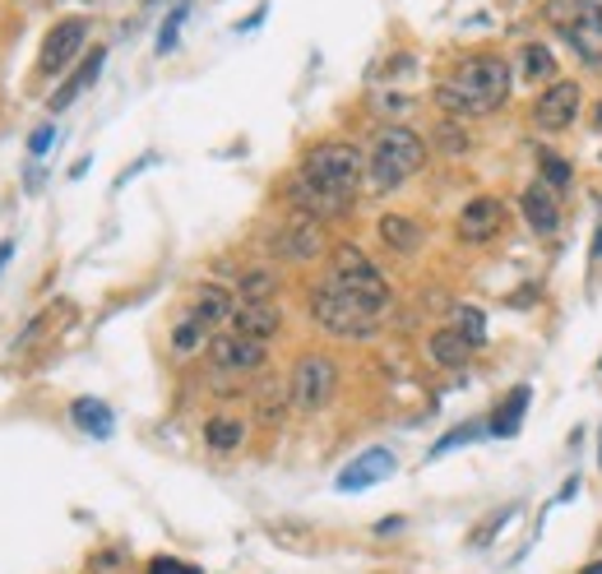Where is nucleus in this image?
I'll return each mask as SVG.
<instances>
[{
  "label": "nucleus",
  "instance_id": "39448f33",
  "mask_svg": "<svg viewBox=\"0 0 602 574\" xmlns=\"http://www.w3.org/2000/svg\"><path fill=\"white\" fill-rule=\"evenodd\" d=\"M302 177L324 186V190H334V195H343V200H353L361 177H367V153H361L357 144H343V139H330V144H316L302 158Z\"/></svg>",
  "mask_w": 602,
  "mask_h": 574
},
{
  "label": "nucleus",
  "instance_id": "a211bd4d",
  "mask_svg": "<svg viewBox=\"0 0 602 574\" xmlns=\"http://www.w3.org/2000/svg\"><path fill=\"white\" fill-rule=\"evenodd\" d=\"M232 310H236V297L228 288H218V283H204L195 288V302H191V316H200L204 324H232Z\"/></svg>",
  "mask_w": 602,
  "mask_h": 574
},
{
  "label": "nucleus",
  "instance_id": "f03ea898",
  "mask_svg": "<svg viewBox=\"0 0 602 574\" xmlns=\"http://www.w3.org/2000/svg\"><path fill=\"white\" fill-rule=\"evenodd\" d=\"M426 163V144L418 130L408 126H385L381 135L371 139V153H367V181L375 195H385V190H399L408 177H418Z\"/></svg>",
  "mask_w": 602,
  "mask_h": 574
},
{
  "label": "nucleus",
  "instance_id": "6e6552de",
  "mask_svg": "<svg viewBox=\"0 0 602 574\" xmlns=\"http://www.w3.org/2000/svg\"><path fill=\"white\" fill-rule=\"evenodd\" d=\"M579 107H584V89L575 79H556L547 84V89L538 93V102H533V126L547 130V135H561L571 130L579 120Z\"/></svg>",
  "mask_w": 602,
  "mask_h": 574
},
{
  "label": "nucleus",
  "instance_id": "4c0bfd02",
  "mask_svg": "<svg viewBox=\"0 0 602 574\" xmlns=\"http://www.w3.org/2000/svg\"><path fill=\"white\" fill-rule=\"evenodd\" d=\"M593 259H602V222H598V232H593V251H589Z\"/></svg>",
  "mask_w": 602,
  "mask_h": 574
},
{
  "label": "nucleus",
  "instance_id": "c85d7f7f",
  "mask_svg": "<svg viewBox=\"0 0 602 574\" xmlns=\"http://www.w3.org/2000/svg\"><path fill=\"white\" fill-rule=\"evenodd\" d=\"M454 316H459V324H454V329H459V334L469 339L473 347H482V343H487V316H482L477 306H459Z\"/></svg>",
  "mask_w": 602,
  "mask_h": 574
},
{
  "label": "nucleus",
  "instance_id": "e433bc0d",
  "mask_svg": "<svg viewBox=\"0 0 602 574\" xmlns=\"http://www.w3.org/2000/svg\"><path fill=\"white\" fill-rule=\"evenodd\" d=\"M514 306H533V288H520V292H514Z\"/></svg>",
  "mask_w": 602,
  "mask_h": 574
},
{
  "label": "nucleus",
  "instance_id": "f3484780",
  "mask_svg": "<svg viewBox=\"0 0 602 574\" xmlns=\"http://www.w3.org/2000/svg\"><path fill=\"white\" fill-rule=\"evenodd\" d=\"M102 65H107V51H102V47H93V51H89V61H84V65L75 69V75L65 79L56 93H51V112H65V107H71V102H75L84 89H93V84H98V75H102Z\"/></svg>",
  "mask_w": 602,
  "mask_h": 574
},
{
  "label": "nucleus",
  "instance_id": "cd10ccee",
  "mask_svg": "<svg viewBox=\"0 0 602 574\" xmlns=\"http://www.w3.org/2000/svg\"><path fill=\"white\" fill-rule=\"evenodd\" d=\"M204 334H209V324H204L200 316H185L177 329H171V347H177V353H195V347L204 343Z\"/></svg>",
  "mask_w": 602,
  "mask_h": 574
},
{
  "label": "nucleus",
  "instance_id": "6ab92c4d",
  "mask_svg": "<svg viewBox=\"0 0 602 574\" xmlns=\"http://www.w3.org/2000/svg\"><path fill=\"white\" fill-rule=\"evenodd\" d=\"M426 353H432V361H440V367H469V357H473V343L459 334V329H436L432 339H426Z\"/></svg>",
  "mask_w": 602,
  "mask_h": 574
},
{
  "label": "nucleus",
  "instance_id": "7c9ffc66",
  "mask_svg": "<svg viewBox=\"0 0 602 574\" xmlns=\"http://www.w3.org/2000/svg\"><path fill=\"white\" fill-rule=\"evenodd\" d=\"M51 139H56V126H51V120H47V126H38V130L28 135V153H33V158H47Z\"/></svg>",
  "mask_w": 602,
  "mask_h": 574
},
{
  "label": "nucleus",
  "instance_id": "f704fd0d",
  "mask_svg": "<svg viewBox=\"0 0 602 574\" xmlns=\"http://www.w3.org/2000/svg\"><path fill=\"white\" fill-rule=\"evenodd\" d=\"M399 528H404V519H399V514L385 519V524H375V533H381V537H385V533H399Z\"/></svg>",
  "mask_w": 602,
  "mask_h": 574
},
{
  "label": "nucleus",
  "instance_id": "b1692460",
  "mask_svg": "<svg viewBox=\"0 0 602 574\" xmlns=\"http://www.w3.org/2000/svg\"><path fill=\"white\" fill-rule=\"evenodd\" d=\"M246 441V426L236 422V417H209V426H204V445L218 449V455H232V449Z\"/></svg>",
  "mask_w": 602,
  "mask_h": 574
},
{
  "label": "nucleus",
  "instance_id": "9b49d317",
  "mask_svg": "<svg viewBox=\"0 0 602 574\" xmlns=\"http://www.w3.org/2000/svg\"><path fill=\"white\" fill-rule=\"evenodd\" d=\"M84 38H89V20H61L56 28L47 33L42 42V56H38V75H61L65 65L75 61V51L84 47Z\"/></svg>",
  "mask_w": 602,
  "mask_h": 574
},
{
  "label": "nucleus",
  "instance_id": "f8f14e48",
  "mask_svg": "<svg viewBox=\"0 0 602 574\" xmlns=\"http://www.w3.org/2000/svg\"><path fill=\"white\" fill-rule=\"evenodd\" d=\"M394 468H399V459H394V449H385V445H375V449H367V455H357L348 468L338 473V492L343 496H353V492H371L375 482H385Z\"/></svg>",
  "mask_w": 602,
  "mask_h": 574
},
{
  "label": "nucleus",
  "instance_id": "a19ab883",
  "mask_svg": "<svg viewBox=\"0 0 602 574\" xmlns=\"http://www.w3.org/2000/svg\"><path fill=\"white\" fill-rule=\"evenodd\" d=\"M598 371H602V357H598Z\"/></svg>",
  "mask_w": 602,
  "mask_h": 574
},
{
  "label": "nucleus",
  "instance_id": "9d476101",
  "mask_svg": "<svg viewBox=\"0 0 602 574\" xmlns=\"http://www.w3.org/2000/svg\"><path fill=\"white\" fill-rule=\"evenodd\" d=\"M505 228V204L501 200H491V195H477L459 208V222H454V232L459 241H469V246H487V241H496Z\"/></svg>",
  "mask_w": 602,
  "mask_h": 574
},
{
  "label": "nucleus",
  "instance_id": "1a4fd4ad",
  "mask_svg": "<svg viewBox=\"0 0 602 574\" xmlns=\"http://www.w3.org/2000/svg\"><path fill=\"white\" fill-rule=\"evenodd\" d=\"M209 361H214V371L218 375H236V380H246L255 371H265V343L260 339H246V334H218L209 343Z\"/></svg>",
  "mask_w": 602,
  "mask_h": 574
},
{
  "label": "nucleus",
  "instance_id": "4be33fe9",
  "mask_svg": "<svg viewBox=\"0 0 602 574\" xmlns=\"http://www.w3.org/2000/svg\"><path fill=\"white\" fill-rule=\"evenodd\" d=\"M71 417H75V426H79V431H89L93 441H107L112 431H116L112 408H107V404H98V398H75V404H71Z\"/></svg>",
  "mask_w": 602,
  "mask_h": 574
},
{
  "label": "nucleus",
  "instance_id": "a878e982",
  "mask_svg": "<svg viewBox=\"0 0 602 574\" xmlns=\"http://www.w3.org/2000/svg\"><path fill=\"white\" fill-rule=\"evenodd\" d=\"M538 171H542V186L552 190V195H565V190H571V181H575L571 163L556 158L552 149H542V153H538Z\"/></svg>",
  "mask_w": 602,
  "mask_h": 574
},
{
  "label": "nucleus",
  "instance_id": "0eeeda50",
  "mask_svg": "<svg viewBox=\"0 0 602 574\" xmlns=\"http://www.w3.org/2000/svg\"><path fill=\"white\" fill-rule=\"evenodd\" d=\"M334 385H338V367L330 357H316V353L302 357L297 367H292V408H297V412L330 408Z\"/></svg>",
  "mask_w": 602,
  "mask_h": 574
},
{
  "label": "nucleus",
  "instance_id": "2eb2a0df",
  "mask_svg": "<svg viewBox=\"0 0 602 574\" xmlns=\"http://www.w3.org/2000/svg\"><path fill=\"white\" fill-rule=\"evenodd\" d=\"M287 200L306 218H334V214H343V208L353 204V200H343V195H334V190H324V186L306 181V177H297V181L287 186Z\"/></svg>",
  "mask_w": 602,
  "mask_h": 574
},
{
  "label": "nucleus",
  "instance_id": "f257e3e1",
  "mask_svg": "<svg viewBox=\"0 0 602 574\" xmlns=\"http://www.w3.org/2000/svg\"><path fill=\"white\" fill-rule=\"evenodd\" d=\"M510 65L501 56H469L450 79L436 84V102L450 116H487L510 98Z\"/></svg>",
  "mask_w": 602,
  "mask_h": 574
},
{
  "label": "nucleus",
  "instance_id": "dca6fc26",
  "mask_svg": "<svg viewBox=\"0 0 602 574\" xmlns=\"http://www.w3.org/2000/svg\"><path fill=\"white\" fill-rule=\"evenodd\" d=\"M324 246V232H320V218H297V222H287V232L279 237V251L283 259H297V265H306V259H316Z\"/></svg>",
  "mask_w": 602,
  "mask_h": 574
},
{
  "label": "nucleus",
  "instance_id": "58836bf2",
  "mask_svg": "<svg viewBox=\"0 0 602 574\" xmlns=\"http://www.w3.org/2000/svg\"><path fill=\"white\" fill-rule=\"evenodd\" d=\"M579 574H602V561H593L589 570H579Z\"/></svg>",
  "mask_w": 602,
  "mask_h": 574
},
{
  "label": "nucleus",
  "instance_id": "ea45409f",
  "mask_svg": "<svg viewBox=\"0 0 602 574\" xmlns=\"http://www.w3.org/2000/svg\"><path fill=\"white\" fill-rule=\"evenodd\" d=\"M598 130H602V102H598Z\"/></svg>",
  "mask_w": 602,
  "mask_h": 574
},
{
  "label": "nucleus",
  "instance_id": "aec40b11",
  "mask_svg": "<svg viewBox=\"0 0 602 574\" xmlns=\"http://www.w3.org/2000/svg\"><path fill=\"white\" fill-rule=\"evenodd\" d=\"M381 241L394 255H412L422 246V222H412L408 214H385L381 218Z\"/></svg>",
  "mask_w": 602,
  "mask_h": 574
},
{
  "label": "nucleus",
  "instance_id": "2f4dec72",
  "mask_svg": "<svg viewBox=\"0 0 602 574\" xmlns=\"http://www.w3.org/2000/svg\"><path fill=\"white\" fill-rule=\"evenodd\" d=\"M440 144H445V153H469V135H459L454 126H440Z\"/></svg>",
  "mask_w": 602,
  "mask_h": 574
},
{
  "label": "nucleus",
  "instance_id": "412c9836",
  "mask_svg": "<svg viewBox=\"0 0 602 574\" xmlns=\"http://www.w3.org/2000/svg\"><path fill=\"white\" fill-rule=\"evenodd\" d=\"M528 398L533 390L528 385H514L501 404H496V417H491V436H514L524 426V412H528Z\"/></svg>",
  "mask_w": 602,
  "mask_h": 574
},
{
  "label": "nucleus",
  "instance_id": "423d86ee",
  "mask_svg": "<svg viewBox=\"0 0 602 574\" xmlns=\"http://www.w3.org/2000/svg\"><path fill=\"white\" fill-rule=\"evenodd\" d=\"M330 278H334L338 288L357 292L361 302H371L375 310H381V316L389 310V283H385V273L375 269L357 246H338V251H334V259H330Z\"/></svg>",
  "mask_w": 602,
  "mask_h": 574
},
{
  "label": "nucleus",
  "instance_id": "4468645a",
  "mask_svg": "<svg viewBox=\"0 0 602 574\" xmlns=\"http://www.w3.org/2000/svg\"><path fill=\"white\" fill-rule=\"evenodd\" d=\"M279 324H283V310L273 302H236V310H232V334H246L260 343L279 334Z\"/></svg>",
  "mask_w": 602,
  "mask_h": 574
},
{
  "label": "nucleus",
  "instance_id": "393cba45",
  "mask_svg": "<svg viewBox=\"0 0 602 574\" xmlns=\"http://www.w3.org/2000/svg\"><path fill=\"white\" fill-rule=\"evenodd\" d=\"M482 436H491V422H463V426H454V431H445V436L432 445V455H426V459H445L450 449H463V445H473V441H482Z\"/></svg>",
  "mask_w": 602,
  "mask_h": 574
},
{
  "label": "nucleus",
  "instance_id": "7ed1b4c3",
  "mask_svg": "<svg viewBox=\"0 0 602 574\" xmlns=\"http://www.w3.org/2000/svg\"><path fill=\"white\" fill-rule=\"evenodd\" d=\"M547 28H556L565 47L602 75V0H547L542 5Z\"/></svg>",
  "mask_w": 602,
  "mask_h": 574
},
{
  "label": "nucleus",
  "instance_id": "c9c22d12",
  "mask_svg": "<svg viewBox=\"0 0 602 574\" xmlns=\"http://www.w3.org/2000/svg\"><path fill=\"white\" fill-rule=\"evenodd\" d=\"M10 255H14V241L5 237V241H0V273H5V265H10Z\"/></svg>",
  "mask_w": 602,
  "mask_h": 574
},
{
  "label": "nucleus",
  "instance_id": "5701e85b",
  "mask_svg": "<svg viewBox=\"0 0 602 574\" xmlns=\"http://www.w3.org/2000/svg\"><path fill=\"white\" fill-rule=\"evenodd\" d=\"M520 75L533 79V84H556V75H561L556 51L542 47V42H528V47L520 51Z\"/></svg>",
  "mask_w": 602,
  "mask_h": 574
},
{
  "label": "nucleus",
  "instance_id": "72a5a7b5",
  "mask_svg": "<svg viewBox=\"0 0 602 574\" xmlns=\"http://www.w3.org/2000/svg\"><path fill=\"white\" fill-rule=\"evenodd\" d=\"M93 570H98V574H116V570H120V556H116V551H102V561H93Z\"/></svg>",
  "mask_w": 602,
  "mask_h": 574
},
{
  "label": "nucleus",
  "instance_id": "bb28decb",
  "mask_svg": "<svg viewBox=\"0 0 602 574\" xmlns=\"http://www.w3.org/2000/svg\"><path fill=\"white\" fill-rule=\"evenodd\" d=\"M273 288H279V283H273V273L269 269H251V273H241V302H269L273 297Z\"/></svg>",
  "mask_w": 602,
  "mask_h": 574
},
{
  "label": "nucleus",
  "instance_id": "473e14b6",
  "mask_svg": "<svg viewBox=\"0 0 602 574\" xmlns=\"http://www.w3.org/2000/svg\"><path fill=\"white\" fill-rule=\"evenodd\" d=\"M149 574H200L195 565H181V561H171V556H158V561L149 565Z\"/></svg>",
  "mask_w": 602,
  "mask_h": 574
},
{
  "label": "nucleus",
  "instance_id": "20e7f679",
  "mask_svg": "<svg viewBox=\"0 0 602 574\" xmlns=\"http://www.w3.org/2000/svg\"><path fill=\"white\" fill-rule=\"evenodd\" d=\"M311 316L324 334H334V339H371L375 324H381V310L371 302H361L357 292L338 288L334 278H324V283L311 292Z\"/></svg>",
  "mask_w": 602,
  "mask_h": 574
},
{
  "label": "nucleus",
  "instance_id": "c756f323",
  "mask_svg": "<svg viewBox=\"0 0 602 574\" xmlns=\"http://www.w3.org/2000/svg\"><path fill=\"white\" fill-rule=\"evenodd\" d=\"M185 10H191V5H185V0H181V5L167 14V24H163V33H158V51H171V47H177V33H181Z\"/></svg>",
  "mask_w": 602,
  "mask_h": 574
},
{
  "label": "nucleus",
  "instance_id": "ddd939ff",
  "mask_svg": "<svg viewBox=\"0 0 602 574\" xmlns=\"http://www.w3.org/2000/svg\"><path fill=\"white\" fill-rule=\"evenodd\" d=\"M520 208H524V222L533 228V237H547V241H552V237L561 232V204H556V195H552V190H547L542 181L524 190V195H520Z\"/></svg>",
  "mask_w": 602,
  "mask_h": 574
}]
</instances>
